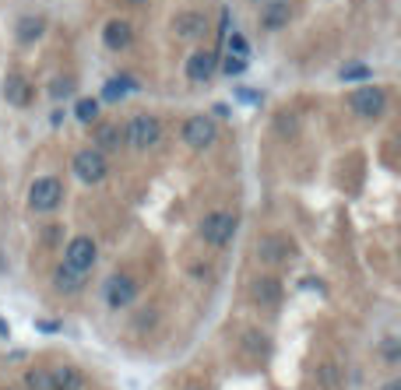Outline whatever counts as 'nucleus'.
Masks as SVG:
<instances>
[{
  "mask_svg": "<svg viewBox=\"0 0 401 390\" xmlns=\"http://www.w3.org/2000/svg\"><path fill=\"white\" fill-rule=\"evenodd\" d=\"M250 296H254V303H261V306H275L278 299H281V282L278 278H257V282L250 285Z\"/></svg>",
  "mask_w": 401,
  "mask_h": 390,
  "instance_id": "2eb2a0df",
  "label": "nucleus"
},
{
  "mask_svg": "<svg viewBox=\"0 0 401 390\" xmlns=\"http://www.w3.org/2000/svg\"><path fill=\"white\" fill-rule=\"evenodd\" d=\"M106 155L102 151H95V148H85V151H78L74 155V176L81 180V183H102L106 180Z\"/></svg>",
  "mask_w": 401,
  "mask_h": 390,
  "instance_id": "39448f33",
  "label": "nucleus"
},
{
  "mask_svg": "<svg viewBox=\"0 0 401 390\" xmlns=\"http://www.w3.org/2000/svg\"><path fill=\"white\" fill-rule=\"evenodd\" d=\"M243 345H247V348H254V355H264V352H268V338H261L257 330H250V334H247Z\"/></svg>",
  "mask_w": 401,
  "mask_h": 390,
  "instance_id": "bb28decb",
  "label": "nucleus"
},
{
  "mask_svg": "<svg viewBox=\"0 0 401 390\" xmlns=\"http://www.w3.org/2000/svg\"><path fill=\"white\" fill-rule=\"evenodd\" d=\"M102 42H106L109 49H127V46L134 42V28H131V22H124V18L106 22V28H102Z\"/></svg>",
  "mask_w": 401,
  "mask_h": 390,
  "instance_id": "9b49d317",
  "label": "nucleus"
},
{
  "mask_svg": "<svg viewBox=\"0 0 401 390\" xmlns=\"http://www.w3.org/2000/svg\"><path fill=\"white\" fill-rule=\"evenodd\" d=\"M42 32H46V18H42V15H22V18H18V28H15L18 42L32 46L35 39H42Z\"/></svg>",
  "mask_w": 401,
  "mask_h": 390,
  "instance_id": "f3484780",
  "label": "nucleus"
},
{
  "mask_svg": "<svg viewBox=\"0 0 401 390\" xmlns=\"http://www.w3.org/2000/svg\"><path fill=\"white\" fill-rule=\"evenodd\" d=\"M289 18H293V0H268V4L261 8V25L268 32L285 28V25H289Z\"/></svg>",
  "mask_w": 401,
  "mask_h": 390,
  "instance_id": "1a4fd4ad",
  "label": "nucleus"
},
{
  "mask_svg": "<svg viewBox=\"0 0 401 390\" xmlns=\"http://www.w3.org/2000/svg\"><path fill=\"white\" fill-rule=\"evenodd\" d=\"M28 390H53L49 387V373H42V369H28Z\"/></svg>",
  "mask_w": 401,
  "mask_h": 390,
  "instance_id": "5701e85b",
  "label": "nucleus"
},
{
  "mask_svg": "<svg viewBox=\"0 0 401 390\" xmlns=\"http://www.w3.org/2000/svg\"><path fill=\"white\" fill-rule=\"evenodd\" d=\"M0 92H4V99H8L11 105H18V109H25V105L32 102V85H28L22 74H8Z\"/></svg>",
  "mask_w": 401,
  "mask_h": 390,
  "instance_id": "4468645a",
  "label": "nucleus"
},
{
  "mask_svg": "<svg viewBox=\"0 0 401 390\" xmlns=\"http://www.w3.org/2000/svg\"><path fill=\"white\" fill-rule=\"evenodd\" d=\"M49 387H53V390H81V387H85V376H81V369H74V366H56V369L49 373Z\"/></svg>",
  "mask_w": 401,
  "mask_h": 390,
  "instance_id": "dca6fc26",
  "label": "nucleus"
},
{
  "mask_svg": "<svg viewBox=\"0 0 401 390\" xmlns=\"http://www.w3.org/2000/svg\"><path fill=\"white\" fill-rule=\"evenodd\" d=\"M317 383H320V390H338V383H341V369H338L334 362L317 366Z\"/></svg>",
  "mask_w": 401,
  "mask_h": 390,
  "instance_id": "412c9836",
  "label": "nucleus"
},
{
  "mask_svg": "<svg viewBox=\"0 0 401 390\" xmlns=\"http://www.w3.org/2000/svg\"><path fill=\"white\" fill-rule=\"evenodd\" d=\"M296 253V246L285 239V236H264L261 239V246H257V257L264 260V264H278V260H289Z\"/></svg>",
  "mask_w": 401,
  "mask_h": 390,
  "instance_id": "9d476101",
  "label": "nucleus"
},
{
  "mask_svg": "<svg viewBox=\"0 0 401 390\" xmlns=\"http://www.w3.org/2000/svg\"><path fill=\"white\" fill-rule=\"evenodd\" d=\"M229 49H233L236 57L247 60V39H243V35H229Z\"/></svg>",
  "mask_w": 401,
  "mask_h": 390,
  "instance_id": "cd10ccee",
  "label": "nucleus"
},
{
  "mask_svg": "<svg viewBox=\"0 0 401 390\" xmlns=\"http://www.w3.org/2000/svg\"><path fill=\"white\" fill-rule=\"evenodd\" d=\"M53 285L64 289V292H78V289L85 285V274H78V271H71L67 264H60V267H56V274H53Z\"/></svg>",
  "mask_w": 401,
  "mask_h": 390,
  "instance_id": "6ab92c4d",
  "label": "nucleus"
},
{
  "mask_svg": "<svg viewBox=\"0 0 401 390\" xmlns=\"http://www.w3.org/2000/svg\"><path fill=\"white\" fill-rule=\"evenodd\" d=\"M131 88H138V81H131V78H113V81H106V88H102V99H109V102H120Z\"/></svg>",
  "mask_w": 401,
  "mask_h": 390,
  "instance_id": "aec40b11",
  "label": "nucleus"
},
{
  "mask_svg": "<svg viewBox=\"0 0 401 390\" xmlns=\"http://www.w3.org/2000/svg\"><path fill=\"white\" fill-rule=\"evenodd\" d=\"M398 355H401V345H398L394 338H387V341H384V359H387V362H398Z\"/></svg>",
  "mask_w": 401,
  "mask_h": 390,
  "instance_id": "c85d7f7f",
  "label": "nucleus"
},
{
  "mask_svg": "<svg viewBox=\"0 0 401 390\" xmlns=\"http://www.w3.org/2000/svg\"><path fill=\"white\" fill-rule=\"evenodd\" d=\"M60 197H64V183L56 180V176H42V180H35V183L28 187V204H32V211H53L56 204H60Z\"/></svg>",
  "mask_w": 401,
  "mask_h": 390,
  "instance_id": "20e7f679",
  "label": "nucleus"
},
{
  "mask_svg": "<svg viewBox=\"0 0 401 390\" xmlns=\"http://www.w3.org/2000/svg\"><path fill=\"white\" fill-rule=\"evenodd\" d=\"M173 28H177V35H183V39H197V35H204L208 22H204V15H197V11H183V15H177Z\"/></svg>",
  "mask_w": 401,
  "mask_h": 390,
  "instance_id": "a211bd4d",
  "label": "nucleus"
},
{
  "mask_svg": "<svg viewBox=\"0 0 401 390\" xmlns=\"http://www.w3.org/2000/svg\"><path fill=\"white\" fill-rule=\"evenodd\" d=\"M102 296H106V303H109L113 310H120V306H131V303L138 299V282H134L131 274L117 271V274H109V278H106V285H102Z\"/></svg>",
  "mask_w": 401,
  "mask_h": 390,
  "instance_id": "7ed1b4c3",
  "label": "nucleus"
},
{
  "mask_svg": "<svg viewBox=\"0 0 401 390\" xmlns=\"http://www.w3.org/2000/svg\"><path fill=\"white\" fill-rule=\"evenodd\" d=\"M74 92V78H56L53 85H49V95L53 99H64V95H71Z\"/></svg>",
  "mask_w": 401,
  "mask_h": 390,
  "instance_id": "393cba45",
  "label": "nucleus"
},
{
  "mask_svg": "<svg viewBox=\"0 0 401 390\" xmlns=\"http://www.w3.org/2000/svg\"><path fill=\"white\" fill-rule=\"evenodd\" d=\"M341 81H356V78H370V67L366 64H349V67H341L338 71Z\"/></svg>",
  "mask_w": 401,
  "mask_h": 390,
  "instance_id": "b1692460",
  "label": "nucleus"
},
{
  "mask_svg": "<svg viewBox=\"0 0 401 390\" xmlns=\"http://www.w3.org/2000/svg\"><path fill=\"white\" fill-rule=\"evenodd\" d=\"M180 390H204V387H201V383H194V380H190V383H183V387H180Z\"/></svg>",
  "mask_w": 401,
  "mask_h": 390,
  "instance_id": "c756f323",
  "label": "nucleus"
},
{
  "mask_svg": "<svg viewBox=\"0 0 401 390\" xmlns=\"http://www.w3.org/2000/svg\"><path fill=\"white\" fill-rule=\"evenodd\" d=\"M74 117H78L81 124H95V117H99V102H95V99H78Z\"/></svg>",
  "mask_w": 401,
  "mask_h": 390,
  "instance_id": "4be33fe9",
  "label": "nucleus"
},
{
  "mask_svg": "<svg viewBox=\"0 0 401 390\" xmlns=\"http://www.w3.org/2000/svg\"><path fill=\"white\" fill-rule=\"evenodd\" d=\"M124 130H127L131 148H138V151L155 148V144H158V137H162V124H158V117H152V113H138V117H134Z\"/></svg>",
  "mask_w": 401,
  "mask_h": 390,
  "instance_id": "f03ea898",
  "label": "nucleus"
},
{
  "mask_svg": "<svg viewBox=\"0 0 401 390\" xmlns=\"http://www.w3.org/2000/svg\"><path fill=\"white\" fill-rule=\"evenodd\" d=\"M222 71H225L229 78H236V74H243V71H247V60H243V57H233V53H229L225 64H222Z\"/></svg>",
  "mask_w": 401,
  "mask_h": 390,
  "instance_id": "a878e982",
  "label": "nucleus"
},
{
  "mask_svg": "<svg viewBox=\"0 0 401 390\" xmlns=\"http://www.w3.org/2000/svg\"><path fill=\"white\" fill-rule=\"evenodd\" d=\"M0 338H8V323L4 320H0Z\"/></svg>",
  "mask_w": 401,
  "mask_h": 390,
  "instance_id": "2f4dec72",
  "label": "nucleus"
},
{
  "mask_svg": "<svg viewBox=\"0 0 401 390\" xmlns=\"http://www.w3.org/2000/svg\"><path fill=\"white\" fill-rule=\"evenodd\" d=\"M236 229H240V218H236V214L211 211V214L201 221V239L211 243V246H225V243H233Z\"/></svg>",
  "mask_w": 401,
  "mask_h": 390,
  "instance_id": "f257e3e1",
  "label": "nucleus"
},
{
  "mask_svg": "<svg viewBox=\"0 0 401 390\" xmlns=\"http://www.w3.org/2000/svg\"><path fill=\"white\" fill-rule=\"evenodd\" d=\"M215 71H218V57H215L211 49H197L194 57L187 60V78L190 81H208Z\"/></svg>",
  "mask_w": 401,
  "mask_h": 390,
  "instance_id": "f8f14e48",
  "label": "nucleus"
},
{
  "mask_svg": "<svg viewBox=\"0 0 401 390\" xmlns=\"http://www.w3.org/2000/svg\"><path fill=\"white\" fill-rule=\"evenodd\" d=\"M349 105H352V113H359V117L373 120V117H380V113H384V105H387V92H384V88H373V85L356 88V92L349 95Z\"/></svg>",
  "mask_w": 401,
  "mask_h": 390,
  "instance_id": "423d86ee",
  "label": "nucleus"
},
{
  "mask_svg": "<svg viewBox=\"0 0 401 390\" xmlns=\"http://www.w3.org/2000/svg\"><path fill=\"white\" fill-rule=\"evenodd\" d=\"M384 390H401V380H391V383H387Z\"/></svg>",
  "mask_w": 401,
  "mask_h": 390,
  "instance_id": "7c9ffc66",
  "label": "nucleus"
},
{
  "mask_svg": "<svg viewBox=\"0 0 401 390\" xmlns=\"http://www.w3.org/2000/svg\"><path fill=\"white\" fill-rule=\"evenodd\" d=\"M95 257H99V246H95L92 236H74V239L67 243V253H64L67 267L78 271V274H88V267L95 264Z\"/></svg>",
  "mask_w": 401,
  "mask_h": 390,
  "instance_id": "0eeeda50",
  "label": "nucleus"
},
{
  "mask_svg": "<svg viewBox=\"0 0 401 390\" xmlns=\"http://www.w3.org/2000/svg\"><path fill=\"white\" fill-rule=\"evenodd\" d=\"M215 134H218V127H215L211 117H190V120L183 124V141H187L194 151L211 148V144H215Z\"/></svg>",
  "mask_w": 401,
  "mask_h": 390,
  "instance_id": "6e6552de",
  "label": "nucleus"
},
{
  "mask_svg": "<svg viewBox=\"0 0 401 390\" xmlns=\"http://www.w3.org/2000/svg\"><path fill=\"white\" fill-rule=\"evenodd\" d=\"M127 4H148V0H127Z\"/></svg>",
  "mask_w": 401,
  "mask_h": 390,
  "instance_id": "473e14b6",
  "label": "nucleus"
},
{
  "mask_svg": "<svg viewBox=\"0 0 401 390\" xmlns=\"http://www.w3.org/2000/svg\"><path fill=\"white\" fill-rule=\"evenodd\" d=\"M124 141H127V130L120 127V124H102V127H95V151H120L124 148Z\"/></svg>",
  "mask_w": 401,
  "mask_h": 390,
  "instance_id": "ddd939ff",
  "label": "nucleus"
}]
</instances>
